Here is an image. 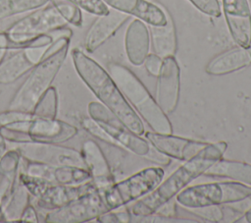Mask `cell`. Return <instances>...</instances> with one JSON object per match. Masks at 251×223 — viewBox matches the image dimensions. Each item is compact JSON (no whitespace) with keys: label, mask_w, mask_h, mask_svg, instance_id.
Here are the masks:
<instances>
[{"label":"cell","mask_w":251,"mask_h":223,"mask_svg":"<svg viewBox=\"0 0 251 223\" xmlns=\"http://www.w3.org/2000/svg\"><path fill=\"white\" fill-rule=\"evenodd\" d=\"M68 22L62 17L51 1L26 16L17 20L7 30L9 33L38 35L66 28Z\"/></svg>","instance_id":"8fae6325"},{"label":"cell","mask_w":251,"mask_h":223,"mask_svg":"<svg viewBox=\"0 0 251 223\" xmlns=\"http://www.w3.org/2000/svg\"><path fill=\"white\" fill-rule=\"evenodd\" d=\"M146 139L161 153L177 160L187 161L209 142L156 132L145 133Z\"/></svg>","instance_id":"9a60e30c"},{"label":"cell","mask_w":251,"mask_h":223,"mask_svg":"<svg viewBox=\"0 0 251 223\" xmlns=\"http://www.w3.org/2000/svg\"><path fill=\"white\" fill-rule=\"evenodd\" d=\"M227 148L226 141L208 143L195 156L185 161L151 193L137 200L129 211L132 216L153 214L165 202L174 198L193 180L203 175L216 161L223 157Z\"/></svg>","instance_id":"7a4b0ae2"},{"label":"cell","mask_w":251,"mask_h":223,"mask_svg":"<svg viewBox=\"0 0 251 223\" xmlns=\"http://www.w3.org/2000/svg\"><path fill=\"white\" fill-rule=\"evenodd\" d=\"M244 218H245V221L248 222V223H251V207H249L245 213H244Z\"/></svg>","instance_id":"60d3db41"},{"label":"cell","mask_w":251,"mask_h":223,"mask_svg":"<svg viewBox=\"0 0 251 223\" xmlns=\"http://www.w3.org/2000/svg\"><path fill=\"white\" fill-rule=\"evenodd\" d=\"M0 222H7L6 218H5V215H4V212H3V208H2L1 203H0Z\"/></svg>","instance_id":"7bdbcfd3"},{"label":"cell","mask_w":251,"mask_h":223,"mask_svg":"<svg viewBox=\"0 0 251 223\" xmlns=\"http://www.w3.org/2000/svg\"><path fill=\"white\" fill-rule=\"evenodd\" d=\"M29 197L30 194L18 180L8 199L2 205L7 222L20 221L24 210L29 204Z\"/></svg>","instance_id":"484cf974"},{"label":"cell","mask_w":251,"mask_h":223,"mask_svg":"<svg viewBox=\"0 0 251 223\" xmlns=\"http://www.w3.org/2000/svg\"><path fill=\"white\" fill-rule=\"evenodd\" d=\"M146 71L153 77H157L160 73L162 64H163V59L158 56L155 53L148 54L143 62Z\"/></svg>","instance_id":"8d00e7d4"},{"label":"cell","mask_w":251,"mask_h":223,"mask_svg":"<svg viewBox=\"0 0 251 223\" xmlns=\"http://www.w3.org/2000/svg\"><path fill=\"white\" fill-rule=\"evenodd\" d=\"M247 49H248V51H249V53H250V55H251V44L248 46Z\"/></svg>","instance_id":"ee69618b"},{"label":"cell","mask_w":251,"mask_h":223,"mask_svg":"<svg viewBox=\"0 0 251 223\" xmlns=\"http://www.w3.org/2000/svg\"><path fill=\"white\" fill-rule=\"evenodd\" d=\"M23 170H20L38 178H42L49 182L66 186H78L90 182L92 180L89 171L82 167L62 165L52 166L48 164L28 161L22 158Z\"/></svg>","instance_id":"7c38bea8"},{"label":"cell","mask_w":251,"mask_h":223,"mask_svg":"<svg viewBox=\"0 0 251 223\" xmlns=\"http://www.w3.org/2000/svg\"><path fill=\"white\" fill-rule=\"evenodd\" d=\"M46 47L14 50L0 63V84L16 83L41 60Z\"/></svg>","instance_id":"2e32d148"},{"label":"cell","mask_w":251,"mask_h":223,"mask_svg":"<svg viewBox=\"0 0 251 223\" xmlns=\"http://www.w3.org/2000/svg\"><path fill=\"white\" fill-rule=\"evenodd\" d=\"M72 35V31L61 34L46 47L41 60L12 97L8 109L32 112L40 96L51 86L60 72L69 52Z\"/></svg>","instance_id":"3957f363"},{"label":"cell","mask_w":251,"mask_h":223,"mask_svg":"<svg viewBox=\"0 0 251 223\" xmlns=\"http://www.w3.org/2000/svg\"><path fill=\"white\" fill-rule=\"evenodd\" d=\"M131 220L132 215L129 210H109L96 218V221L99 223H128Z\"/></svg>","instance_id":"836d02e7"},{"label":"cell","mask_w":251,"mask_h":223,"mask_svg":"<svg viewBox=\"0 0 251 223\" xmlns=\"http://www.w3.org/2000/svg\"><path fill=\"white\" fill-rule=\"evenodd\" d=\"M58 92L56 87L50 86L36 102L32 113L41 118L55 119L58 113Z\"/></svg>","instance_id":"83f0119b"},{"label":"cell","mask_w":251,"mask_h":223,"mask_svg":"<svg viewBox=\"0 0 251 223\" xmlns=\"http://www.w3.org/2000/svg\"><path fill=\"white\" fill-rule=\"evenodd\" d=\"M109 211L97 190L89 192L45 215L48 223H83L96 219Z\"/></svg>","instance_id":"9c48e42d"},{"label":"cell","mask_w":251,"mask_h":223,"mask_svg":"<svg viewBox=\"0 0 251 223\" xmlns=\"http://www.w3.org/2000/svg\"><path fill=\"white\" fill-rule=\"evenodd\" d=\"M16 150L21 157L33 162L52 166L71 165L85 168L81 152L62 145L61 143L49 142H25L17 143Z\"/></svg>","instance_id":"30bf717a"},{"label":"cell","mask_w":251,"mask_h":223,"mask_svg":"<svg viewBox=\"0 0 251 223\" xmlns=\"http://www.w3.org/2000/svg\"><path fill=\"white\" fill-rule=\"evenodd\" d=\"M81 155L86 169L92 177V183L100 195L115 183L108 160L100 145L93 139H87L81 147Z\"/></svg>","instance_id":"e0dca14e"},{"label":"cell","mask_w":251,"mask_h":223,"mask_svg":"<svg viewBox=\"0 0 251 223\" xmlns=\"http://www.w3.org/2000/svg\"><path fill=\"white\" fill-rule=\"evenodd\" d=\"M7 152V145L5 138L0 134V158Z\"/></svg>","instance_id":"ab89813d"},{"label":"cell","mask_w":251,"mask_h":223,"mask_svg":"<svg viewBox=\"0 0 251 223\" xmlns=\"http://www.w3.org/2000/svg\"><path fill=\"white\" fill-rule=\"evenodd\" d=\"M208 177L227 178L251 186V164L220 158L204 173Z\"/></svg>","instance_id":"cb8c5ba5"},{"label":"cell","mask_w":251,"mask_h":223,"mask_svg":"<svg viewBox=\"0 0 251 223\" xmlns=\"http://www.w3.org/2000/svg\"><path fill=\"white\" fill-rule=\"evenodd\" d=\"M149 34L154 53L162 59L172 57L176 51V33L170 16L164 26H150Z\"/></svg>","instance_id":"d4e9b609"},{"label":"cell","mask_w":251,"mask_h":223,"mask_svg":"<svg viewBox=\"0 0 251 223\" xmlns=\"http://www.w3.org/2000/svg\"><path fill=\"white\" fill-rule=\"evenodd\" d=\"M21 155L16 149L7 150L0 158V203L3 205L18 182Z\"/></svg>","instance_id":"603a6c76"},{"label":"cell","mask_w":251,"mask_h":223,"mask_svg":"<svg viewBox=\"0 0 251 223\" xmlns=\"http://www.w3.org/2000/svg\"><path fill=\"white\" fill-rule=\"evenodd\" d=\"M71 55L76 74L97 99L129 131L142 136L145 133L142 120L129 105L110 74L78 48H74Z\"/></svg>","instance_id":"6da1fadb"},{"label":"cell","mask_w":251,"mask_h":223,"mask_svg":"<svg viewBox=\"0 0 251 223\" xmlns=\"http://www.w3.org/2000/svg\"><path fill=\"white\" fill-rule=\"evenodd\" d=\"M251 64V55L247 48L237 47L213 58L206 67V73L212 76H224L241 70Z\"/></svg>","instance_id":"7402d4cb"},{"label":"cell","mask_w":251,"mask_h":223,"mask_svg":"<svg viewBox=\"0 0 251 223\" xmlns=\"http://www.w3.org/2000/svg\"><path fill=\"white\" fill-rule=\"evenodd\" d=\"M125 48L127 59L132 65L143 64L150 48V34L144 22L135 19L129 24L126 31Z\"/></svg>","instance_id":"44dd1931"},{"label":"cell","mask_w":251,"mask_h":223,"mask_svg":"<svg viewBox=\"0 0 251 223\" xmlns=\"http://www.w3.org/2000/svg\"><path fill=\"white\" fill-rule=\"evenodd\" d=\"M77 133V128L68 122L35 115L28 120L0 126V134L6 140L14 143H63L75 138Z\"/></svg>","instance_id":"5b68a950"},{"label":"cell","mask_w":251,"mask_h":223,"mask_svg":"<svg viewBox=\"0 0 251 223\" xmlns=\"http://www.w3.org/2000/svg\"><path fill=\"white\" fill-rule=\"evenodd\" d=\"M200 12L211 17H220L222 14L221 6L218 0H188Z\"/></svg>","instance_id":"e575fe53"},{"label":"cell","mask_w":251,"mask_h":223,"mask_svg":"<svg viewBox=\"0 0 251 223\" xmlns=\"http://www.w3.org/2000/svg\"><path fill=\"white\" fill-rule=\"evenodd\" d=\"M87 112L91 119L97 122L105 132L118 143L140 157L151 160L161 166H168L171 157L159 152L147 139L129 131L106 106L101 102L88 103Z\"/></svg>","instance_id":"8992f818"},{"label":"cell","mask_w":251,"mask_h":223,"mask_svg":"<svg viewBox=\"0 0 251 223\" xmlns=\"http://www.w3.org/2000/svg\"><path fill=\"white\" fill-rule=\"evenodd\" d=\"M107 6L131 15L149 26H164L168 15L159 6L147 0H102Z\"/></svg>","instance_id":"ffe728a7"},{"label":"cell","mask_w":251,"mask_h":223,"mask_svg":"<svg viewBox=\"0 0 251 223\" xmlns=\"http://www.w3.org/2000/svg\"><path fill=\"white\" fill-rule=\"evenodd\" d=\"M19 222H30V223H38V216L35 208L31 205L28 204L25 209L24 210L20 221Z\"/></svg>","instance_id":"f35d334b"},{"label":"cell","mask_w":251,"mask_h":223,"mask_svg":"<svg viewBox=\"0 0 251 223\" xmlns=\"http://www.w3.org/2000/svg\"><path fill=\"white\" fill-rule=\"evenodd\" d=\"M7 52H8V51H7L4 47L0 46V63H1V61L4 59V57L6 56Z\"/></svg>","instance_id":"b9f144b4"},{"label":"cell","mask_w":251,"mask_h":223,"mask_svg":"<svg viewBox=\"0 0 251 223\" xmlns=\"http://www.w3.org/2000/svg\"><path fill=\"white\" fill-rule=\"evenodd\" d=\"M193 215L203 218L209 222H221L225 218L224 207L222 205H207L195 208H185Z\"/></svg>","instance_id":"f546056e"},{"label":"cell","mask_w":251,"mask_h":223,"mask_svg":"<svg viewBox=\"0 0 251 223\" xmlns=\"http://www.w3.org/2000/svg\"><path fill=\"white\" fill-rule=\"evenodd\" d=\"M176 196L184 208L225 205L250 197L251 186L236 181L206 183L184 188Z\"/></svg>","instance_id":"52a82bcc"},{"label":"cell","mask_w":251,"mask_h":223,"mask_svg":"<svg viewBox=\"0 0 251 223\" xmlns=\"http://www.w3.org/2000/svg\"><path fill=\"white\" fill-rule=\"evenodd\" d=\"M129 19V15L117 10H110L107 14L98 16L89 28L84 38L87 52H94L103 45Z\"/></svg>","instance_id":"ac0fdd59"},{"label":"cell","mask_w":251,"mask_h":223,"mask_svg":"<svg viewBox=\"0 0 251 223\" xmlns=\"http://www.w3.org/2000/svg\"><path fill=\"white\" fill-rule=\"evenodd\" d=\"M51 0H0V20L31 12L47 5Z\"/></svg>","instance_id":"4316f807"},{"label":"cell","mask_w":251,"mask_h":223,"mask_svg":"<svg viewBox=\"0 0 251 223\" xmlns=\"http://www.w3.org/2000/svg\"><path fill=\"white\" fill-rule=\"evenodd\" d=\"M131 222L138 223H198L193 219H180L176 216H164L156 213L144 216H132Z\"/></svg>","instance_id":"1f68e13d"},{"label":"cell","mask_w":251,"mask_h":223,"mask_svg":"<svg viewBox=\"0 0 251 223\" xmlns=\"http://www.w3.org/2000/svg\"><path fill=\"white\" fill-rule=\"evenodd\" d=\"M81 126L83 127V129L88 132L92 137H94L97 139L102 140L105 143H109L112 144L114 146L119 147L118 143L115 141V139H113L106 132L105 130L97 123L95 122L93 119L89 118H84L81 122Z\"/></svg>","instance_id":"4dcf8cb0"},{"label":"cell","mask_w":251,"mask_h":223,"mask_svg":"<svg viewBox=\"0 0 251 223\" xmlns=\"http://www.w3.org/2000/svg\"><path fill=\"white\" fill-rule=\"evenodd\" d=\"M157 78L155 100L165 114H170L177 106L180 90V69L174 56L163 59Z\"/></svg>","instance_id":"4fadbf2b"},{"label":"cell","mask_w":251,"mask_h":223,"mask_svg":"<svg viewBox=\"0 0 251 223\" xmlns=\"http://www.w3.org/2000/svg\"><path fill=\"white\" fill-rule=\"evenodd\" d=\"M65 1L73 3L77 7H79L80 9L95 16L105 15L110 11L108 6L102 0H65Z\"/></svg>","instance_id":"d6a6232c"},{"label":"cell","mask_w":251,"mask_h":223,"mask_svg":"<svg viewBox=\"0 0 251 223\" xmlns=\"http://www.w3.org/2000/svg\"><path fill=\"white\" fill-rule=\"evenodd\" d=\"M51 3L57 8L62 17L75 27H81L82 14L81 9L76 5L65 0H51Z\"/></svg>","instance_id":"f1b7e54d"},{"label":"cell","mask_w":251,"mask_h":223,"mask_svg":"<svg viewBox=\"0 0 251 223\" xmlns=\"http://www.w3.org/2000/svg\"><path fill=\"white\" fill-rule=\"evenodd\" d=\"M176 204L172 198L169 201L162 204L156 210L155 213L159 214V215H164V216H175L176 215Z\"/></svg>","instance_id":"74e56055"},{"label":"cell","mask_w":251,"mask_h":223,"mask_svg":"<svg viewBox=\"0 0 251 223\" xmlns=\"http://www.w3.org/2000/svg\"><path fill=\"white\" fill-rule=\"evenodd\" d=\"M225 19L233 41L240 47L251 44V10L248 0H222Z\"/></svg>","instance_id":"5bb4252c"},{"label":"cell","mask_w":251,"mask_h":223,"mask_svg":"<svg viewBox=\"0 0 251 223\" xmlns=\"http://www.w3.org/2000/svg\"><path fill=\"white\" fill-rule=\"evenodd\" d=\"M164 175V170L159 166L142 169L114 183L101 195L102 198L109 210H116L151 193L163 181Z\"/></svg>","instance_id":"ba28073f"},{"label":"cell","mask_w":251,"mask_h":223,"mask_svg":"<svg viewBox=\"0 0 251 223\" xmlns=\"http://www.w3.org/2000/svg\"><path fill=\"white\" fill-rule=\"evenodd\" d=\"M108 70L126 99L146 124L156 133L172 134L173 127L167 114L159 107L139 79L128 68L118 63H110Z\"/></svg>","instance_id":"277c9868"},{"label":"cell","mask_w":251,"mask_h":223,"mask_svg":"<svg viewBox=\"0 0 251 223\" xmlns=\"http://www.w3.org/2000/svg\"><path fill=\"white\" fill-rule=\"evenodd\" d=\"M34 115L32 112H24L19 110L7 109L6 111L0 112V126L8 125L15 122L25 121L32 118Z\"/></svg>","instance_id":"d590c367"},{"label":"cell","mask_w":251,"mask_h":223,"mask_svg":"<svg viewBox=\"0 0 251 223\" xmlns=\"http://www.w3.org/2000/svg\"><path fill=\"white\" fill-rule=\"evenodd\" d=\"M95 190L96 188L92 181L78 186L50 183L43 194L36 198V204L41 209L51 211Z\"/></svg>","instance_id":"d6986e66"}]
</instances>
